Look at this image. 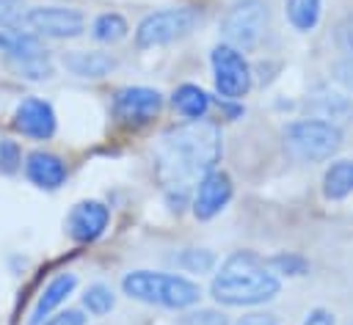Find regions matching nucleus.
Here are the masks:
<instances>
[{"label":"nucleus","mask_w":353,"mask_h":325,"mask_svg":"<svg viewBox=\"0 0 353 325\" xmlns=\"http://www.w3.org/2000/svg\"><path fill=\"white\" fill-rule=\"evenodd\" d=\"M221 160V129L212 121H188L163 132L154 151V171L165 193L176 204L185 201L193 185H199Z\"/></svg>","instance_id":"f257e3e1"},{"label":"nucleus","mask_w":353,"mask_h":325,"mask_svg":"<svg viewBox=\"0 0 353 325\" xmlns=\"http://www.w3.org/2000/svg\"><path fill=\"white\" fill-rule=\"evenodd\" d=\"M281 284L276 273L251 251L232 253L223 264L221 273L212 278V297L223 306H259L268 303L279 295Z\"/></svg>","instance_id":"f03ea898"},{"label":"nucleus","mask_w":353,"mask_h":325,"mask_svg":"<svg viewBox=\"0 0 353 325\" xmlns=\"http://www.w3.org/2000/svg\"><path fill=\"white\" fill-rule=\"evenodd\" d=\"M124 295L141 300V303H152V306H163V308H188L193 303H199L201 297V286L185 275H174V273H152V270H135L127 273L121 281Z\"/></svg>","instance_id":"7ed1b4c3"},{"label":"nucleus","mask_w":353,"mask_h":325,"mask_svg":"<svg viewBox=\"0 0 353 325\" xmlns=\"http://www.w3.org/2000/svg\"><path fill=\"white\" fill-rule=\"evenodd\" d=\"M342 143V132L336 124L323 118H301L284 127V146L292 157L314 162L331 157Z\"/></svg>","instance_id":"20e7f679"},{"label":"nucleus","mask_w":353,"mask_h":325,"mask_svg":"<svg viewBox=\"0 0 353 325\" xmlns=\"http://www.w3.org/2000/svg\"><path fill=\"white\" fill-rule=\"evenodd\" d=\"M199 22H201V14L196 8H165V11H154V14H149V17L141 19V25L135 30V44L141 50L171 44L174 39L188 36Z\"/></svg>","instance_id":"39448f33"},{"label":"nucleus","mask_w":353,"mask_h":325,"mask_svg":"<svg viewBox=\"0 0 353 325\" xmlns=\"http://www.w3.org/2000/svg\"><path fill=\"white\" fill-rule=\"evenodd\" d=\"M265 22H268V6L265 0H237L229 14L223 17L221 33H223V44L234 47V50H254L265 33Z\"/></svg>","instance_id":"423d86ee"},{"label":"nucleus","mask_w":353,"mask_h":325,"mask_svg":"<svg viewBox=\"0 0 353 325\" xmlns=\"http://www.w3.org/2000/svg\"><path fill=\"white\" fill-rule=\"evenodd\" d=\"M212 63V74H215V88L221 96L226 99H240L248 94L251 88V66L243 58L240 50L229 47V44H218L210 55Z\"/></svg>","instance_id":"0eeeda50"},{"label":"nucleus","mask_w":353,"mask_h":325,"mask_svg":"<svg viewBox=\"0 0 353 325\" xmlns=\"http://www.w3.org/2000/svg\"><path fill=\"white\" fill-rule=\"evenodd\" d=\"M28 28L39 36H50V39H74L85 30V19L80 11L74 8H58V6H41V8H30L25 17Z\"/></svg>","instance_id":"6e6552de"},{"label":"nucleus","mask_w":353,"mask_h":325,"mask_svg":"<svg viewBox=\"0 0 353 325\" xmlns=\"http://www.w3.org/2000/svg\"><path fill=\"white\" fill-rule=\"evenodd\" d=\"M163 107V96L154 88L146 85H132V88H121L113 99V113L121 124L130 127H141L149 124Z\"/></svg>","instance_id":"1a4fd4ad"},{"label":"nucleus","mask_w":353,"mask_h":325,"mask_svg":"<svg viewBox=\"0 0 353 325\" xmlns=\"http://www.w3.org/2000/svg\"><path fill=\"white\" fill-rule=\"evenodd\" d=\"M232 198V179L223 171H210L193 193V215L199 220H210L215 218Z\"/></svg>","instance_id":"9d476101"},{"label":"nucleus","mask_w":353,"mask_h":325,"mask_svg":"<svg viewBox=\"0 0 353 325\" xmlns=\"http://www.w3.org/2000/svg\"><path fill=\"white\" fill-rule=\"evenodd\" d=\"M14 127L28 135V138H36V140H47L52 138L55 132V110L50 102L39 99V96H30L25 99L17 113H14Z\"/></svg>","instance_id":"9b49d317"},{"label":"nucleus","mask_w":353,"mask_h":325,"mask_svg":"<svg viewBox=\"0 0 353 325\" xmlns=\"http://www.w3.org/2000/svg\"><path fill=\"white\" fill-rule=\"evenodd\" d=\"M108 207L102 201H80L69 212V234L77 242H91L97 240L105 226H108Z\"/></svg>","instance_id":"f8f14e48"},{"label":"nucleus","mask_w":353,"mask_h":325,"mask_svg":"<svg viewBox=\"0 0 353 325\" xmlns=\"http://www.w3.org/2000/svg\"><path fill=\"white\" fill-rule=\"evenodd\" d=\"M25 174L36 187L55 190L66 179V165L61 162V157H55L50 151H33L25 162Z\"/></svg>","instance_id":"ddd939ff"},{"label":"nucleus","mask_w":353,"mask_h":325,"mask_svg":"<svg viewBox=\"0 0 353 325\" xmlns=\"http://www.w3.org/2000/svg\"><path fill=\"white\" fill-rule=\"evenodd\" d=\"M0 52H6L14 61V66L44 58L41 41L36 36H30V33L17 30V28H0Z\"/></svg>","instance_id":"4468645a"},{"label":"nucleus","mask_w":353,"mask_h":325,"mask_svg":"<svg viewBox=\"0 0 353 325\" xmlns=\"http://www.w3.org/2000/svg\"><path fill=\"white\" fill-rule=\"evenodd\" d=\"M74 284H77V278H74L72 273H61V275H55V278L44 286V292H41V297H39L36 308H33L30 325H41V322H44V317H47L52 308H58V306L69 297V292L74 289Z\"/></svg>","instance_id":"2eb2a0df"},{"label":"nucleus","mask_w":353,"mask_h":325,"mask_svg":"<svg viewBox=\"0 0 353 325\" xmlns=\"http://www.w3.org/2000/svg\"><path fill=\"white\" fill-rule=\"evenodd\" d=\"M63 66L77 74V77H105L116 66V61L105 52H85V50H72L63 55Z\"/></svg>","instance_id":"dca6fc26"},{"label":"nucleus","mask_w":353,"mask_h":325,"mask_svg":"<svg viewBox=\"0 0 353 325\" xmlns=\"http://www.w3.org/2000/svg\"><path fill=\"white\" fill-rule=\"evenodd\" d=\"M353 193V160H336L323 176V196L339 201Z\"/></svg>","instance_id":"f3484780"},{"label":"nucleus","mask_w":353,"mask_h":325,"mask_svg":"<svg viewBox=\"0 0 353 325\" xmlns=\"http://www.w3.org/2000/svg\"><path fill=\"white\" fill-rule=\"evenodd\" d=\"M174 107L182 113V116H188V118H204V113L210 110V96H207V91H201L199 85H193V83H185V85H179L176 91H174Z\"/></svg>","instance_id":"a211bd4d"},{"label":"nucleus","mask_w":353,"mask_h":325,"mask_svg":"<svg viewBox=\"0 0 353 325\" xmlns=\"http://www.w3.org/2000/svg\"><path fill=\"white\" fill-rule=\"evenodd\" d=\"M287 19L295 30L306 33L320 19V0H287Z\"/></svg>","instance_id":"6ab92c4d"},{"label":"nucleus","mask_w":353,"mask_h":325,"mask_svg":"<svg viewBox=\"0 0 353 325\" xmlns=\"http://www.w3.org/2000/svg\"><path fill=\"white\" fill-rule=\"evenodd\" d=\"M127 19L121 17V14H99L97 19H94V28H91V33H94V39L97 41H102V44H116V41H121L124 36H127Z\"/></svg>","instance_id":"aec40b11"},{"label":"nucleus","mask_w":353,"mask_h":325,"mask_svg":"<svg viewBox=\"0 0 353 325\" xmlns=\"http://www.w3.org/2000/svg\"><path fill=\"white\" fill-rule=\"evenodd\" d=\"M113 303H116V297H113L110 286H105V284H91V286L85 289V295H83V306H85L94 317H105V314L113 308Z\"/></svg>","instance_id":"412c9836"},{"label":"nucleus","mask_w":353,"mask_h":325,"mask_svg":"<svg viewBox=\"0 0 353 325\" xmlns=\"http://www.w3.org/2000/svg\"><path fill=\"white\" fill-rule=\"evenodd\" d=\"M314 110L320 113L323 121H331V118L347 116L353 107H350V102H347L345 96H339V94H320V96L314 99ZM331 124H334V121H331Z\"/></svg>","instance_id":"4be33fe9"},{"label":"nucleus","mask_w":353,"mask_h":325,"mask_svg":"<svg viewBox=\"0 0 353 325\" xmlns=\"http://www.w3.org/2000/svg\"><path fill=\"white\" fill-rule=\"evenodd\" d=\"M176 264L185 267V270H190V273H207V270H212L215 256H212L210 251H196V248H190V251H182V253L176 256Z\"/></svg>","instance_id":"5701e85b"},{"label":"nucleus","mask_w":353,"mask_h":325,"mask_svg":"<svg viewBox=\"0 0 353 325\" xmlns=\"http://www.w3.org/2000/svg\"><path fill=\"white\" fill-rule=\"evenodd\" d=\"M25 17V0H0V28H17Z\"/></svg>","instance_id":"b1692460"},{"label":"nucleus","mask_w":353,"mask_h":325,"mask_svg":"<svg viewBox=\"0 0 353 325\" xmlns=\"http://www.w3.org/2000/svg\"><path fill=\"white\" fill-rule=\"evenodd\" d=\"M19 146L11 140V138H6V135H0V171L3 174H14L17 168H19Z\"/></svg>","instance_id":"393cba45"},{"label":"nucleus","mask_w":353,"mask_h":325,"mask_svg":"<svg viewBox=\"0 0 353 325\" xmlns=\"http://www.w3.org/2000/svg\"><path fill=\"white\" fill-rule=\"evenodd\" d=\"M268 267L273 273H287V275H301L306 270V262L301 256H276L268 262Z\"/></svg>","instance_id":"a878e982"},{"label":"nucleus","mask_w":353,"mask_h":325,"mask_svg":"<svg viewBox=\"0 0 353 325\" xmlns=\"http://www.w3.org/2000/svg\"><path fill=\"white\" fill-rule=\"evenodd\" d=\"M179 325H226V317L212 308H201V311H190L188 317H182Z\"/></svg>","instance_id":"bb28decb"},{"label":"nucleus","mask_w":353,"mask_h":325,"mask_svg":"<svg viewBox=\"0 0 353 325\" xmlns=\"http://www.w3.org/2000/svg\"><path fill=\"white\" fill-rule=\"evenodd\" d=\"M41 325H85V317H83L80 311H61V314L50 317V319L41 322Z\"/></svg>","instance_id":"cd10ccee"},{"label":"nucleus","mask_w":353,"mask_h":325,"mask_svg":"<svg viewBox=\"0 0 353 325\" xmlns=\"http://www.w3.org/2000/svg\"><path fill=\"white\" fill-rule=\"evenodd\" d=\"M237 325H279V322H276L273 314H259V311H256V314H245Z\"/></svg>","instance_id":"c85d7f7f"},{"label":"nucleus","mask_w":353,"mask_h":325,"mask_svg":"<svg viewBox=\"0 0 353 325\" xmlns=\"http://www.w3.org/2000/svg\"><path fill=\"white\" fill-rule=\"evenodd\" d=\"M303 325H334V317H331L325 308H314V311L303 319Z\"/></svg>","instance_id":"c756f323"},{"label":"nucleus","mask_w":353,"mask_h":325,"mask_svg":"<svg viewBox=\"0 0 353 325\" xmlns=\"http://www.w3.org/2000/svg\"><path fill=\"white\" fill-rule=\"evenodd\" d=\"M336 77H339L347 88H353V58H347V61H342V63L336 66Z\"/></svg>","instance_id":"7c9ffc66"},{"label":"nucleus","mask_w":353,"mask_h":325,"mask_svg":"<svg viewBox=\"0 0 353 325\" xmlns=\"http://www.w3.org/2000/svg\"><path fill=\"white\" fill-rule=\"evenodd\" d=\"M339 44L345 50H353V19H347L342 28H339Z\"/></svg>","instance_id":"2f4dec72"}]
</instances>
